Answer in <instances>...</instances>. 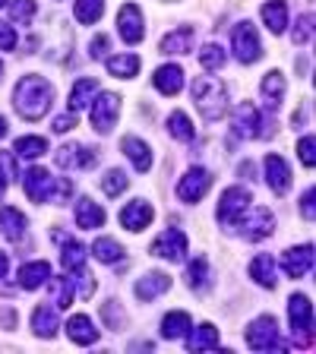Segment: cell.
<instances>
[{
	"label": "cell",
	"mask_w": 316,
	"mask_h": 354,
	"mask_svg": "<svg viewBox=\"0 0 316 354\" xmlns=\"http://www.w3.org/2000/svg\"><path fill=\"white\" fill-rule=\"evenodd\" d=\"M193 319L190 313H184V310H171L168 317L162 319V339H184L187 332H190Z\"/></svg>",
	"instance_id": "30"
},
{
	"label": "cell",
	"mask_w": 316,
	"mask_h": 354,
	"mask_svg": "<svg viewBox=\"0 0 316 354\" xmlns=\"http://www.w3.org/2000/svg\"><path fill=\"white\" fill-rule=\"evenodd\" d=\"M51 102H54V86L44 76H22L13 88V108L26 120L44 118V111L51 108Z\"/></svg>",
	"instance_id": "1"
},
{
	"label": "cell",
	"mask_w": 316,
	"mask_h": 354,
	"mask_svg": "<svg viewBox=\"0 0 316 354\" xmlns=\"http://www.w3.org/2000/svg\"><path fill=\"white\" fill-rule=\"evenodd\" d=\"M57 237V241H64V250H60V266H64L66 272L73 275V272H80L82 269V263H86V247H82L80 241H66L64 234H54Z\"/></svg>",
	"instance_id": "25"
},
{
	"label": "cell",
	"mask_w": 316,
	"mask_h": 354,
	"mask_svg": "<svg viewBox=\"0 0 316 354\" xmlns=\"http://www.w3.org/2000/svg\"><path fill=\"white\" fill-rule=\"evenodd\" d=\"M102 319L108 323V329H114V332H120L127 326V313L120 310L118 301H104L102 304Z\"/></svg>",
	"instance_id": "42"
},
{
	"label": "cell",
	"mask_w": 316,
	"mask_h": 354,
	"mask_svg": "<svg viewBox=\"0 0 316 354\" xmlns=\"http://www.w3.org/2000/svg\"><path fill=\"white\" fill-rule=\"evenodd\" d=\"M32 332L38 339H54L57 332V307H35L32 313Z\"/></svg>",
	"instance_id": "28"
},
{
	"label": "cell",
	"mask_w": 316,
	"mask_h": 354,
	"mask_svg": "<svg viewBox=\"0 0 316 354\" xmlns=\"http://www.w3.org/2000/svg\"><path fill=\"white\" fill-rule=\"evenodd\" d=\"M237 225L243 228V237H247V241H263V237H269L275 231V215L266 206H257L250 218H241Z\"/></svg>",
	"instance_id": "15"
},
{
	"label": "cell",
	"mask_w": 316,
	"mask_h": 354,
	"mask_svg": "<svg viewBox=\"0 0 316 354\" xmlns=\"http://www.w3.org/2000/svg\"><path fill=\"white\" fill-rule=\"evenodd\" d=\"M310 35H313V16L307 13V16H301V19H297L295 32H291V41H295V44H307Z\"/></svg>",
	"instance_id": "46"
},
{
	"label": "cell",
	"mask_w": 316,
	"mask_h": 354,
	"mask_svg": "<svg viewBox=\"0 0 316 354\" xmlns=\"http://www.w3.org/2000/svg\"><path fill=\"white\" fill-rule=\"evenodd\" d=\"M247 348H253V351H272V348H281L275 317H257L250 326H247Z\"/></svg>",
	"instance_id": "6"
},
{
	"label": "cell",
	"mask_w": 316,
	"mask_h": 354,
	"mask_svg": "<svg viewBox=\"0 0 316 354\" xmlns=\"http://www.w3.org/2000/svg\"><path fill=\"white\" fill-rule=\"evenodd\" d=\"M104 13V0H76L73 3V16L82 22V26H92L98 22Z\"/></svg>",
	"instance_id": "36"
},
{
	"label": "cell",
	"mask_w": 316,
	"mask_h": 354,
	"mask_svg": "<svg viewBox=\"0 0 316 354\" xmlns=\"http://www.w3.org/2000/svg\"><path fill=\"white\" fill-rule=\"evenodd\" d=\"M130 187V180H127V174L120 168H111V171H104V177H102V190L108 193V196H120V193Z\"/></svg>",
	"instance_id": "41"
},
{
	"label": "cell",
	"mask_w": 316,
	"mask_h": 354,
	"mask_svg": "<svg viewBox=\"0 0 316 354\" xmlns=\"http://www.w3.org/2000/svg\"><path fill=\"white\" fill-rule=\"evenodd\" d=\"M64 329H66V335H70V342H76V345H92V342H98V329H95V323H92L86 313L70 317Z\"/></svg>",
	"instance_id": "19"
},
{
	"label": "cell",
	"mask_w": 316,
	"mask_h": 354,
	"mask_svg": "<svg viewBox=\"0 0 316 354\" xmlns=\"http://www.w3.org/2000/svg\"><path fill=\"white\" fill-rule=\"evenodd\" d=\"M263 98L266 104H269V111H275L281 104V98H285V76L279 73V70H272V73H266L263 76Z\"/></svg>",
	"instance_id": "32"
},
{
	"label": "cell",
	"mask_w": 316,
	"mask_h": 354,
	"mask_svg": "<svg viewBox=\"0 0 316 354\" xmlns=\"http://www.w3.org/2000/svg\"><path fill=\"white\" fill-rule=\"evenodd\" d=\"M152 253L155 257L168 259V263H180L187 257V234L180 228H168L152 241Z\"/></svg>",
	"instance_id": "8"
},
{
	"label": "cell",
	"mask_w": 316,
	"mask_h": 354,
	"mask_svg": "<svg viewBox=\"0 0 316 354\" xmlns=\"http://www.w3.org/2000/svg\"><path fill=\"white\" fill-rule=\"evenodd\" d=\"M231 127H234L237 136H243V140H257V136H263V118H259L257 104L250 102H241L234 108V118H231Z\"/></svg>",
	"instance_id": "12"
},
{
	"label": "cell",
	"mask_w": 316,
	"mask_h": 354,
	"mask_svg": "<svg viewBox=\"0 0 316 354\" xmlns=\"http://www.w3.org/2000/svg\"><path fill=\"white\" fill-rule=\"evenodd\" d=\"M54 162H57V168H64V171L92 168V165L98 162V152L95 149L80 146V142H66V146H60L57 152H54Z\"/></svg>",
	"instance_id": "11"
},
{
	"label": "cell",
	"mask_w": 316,
	"mask_h": 354,
	"mask_svg": "<svg viewBox=\"0 0 316 354\" xmlns=\"http://www.w3.org/2000/svg\"><path fill=\"white\" fill-rule=\"evenodd\" d=\"M76 275V288H80V297H92L95 295V281H92V275L86 272V269H80V272H73Z\"/></svg>",
	"instance_id": "49"
},
{
	"label": "cell",
	"mask_w": 316,
	"mask_h": 354,
	"mask_svg": "<svg viewBox=\"0 0 316 354\" xmlns=\"http://www.w3.org/2000/svg\"><path fill=\"white\" fill-rule=\"evenodd\" d=\"M51 281V291H54V307L57 310H66L70 301H73V279H66V275H57V279H48Z\"/></svg>",
	"instance_id": "38"
},
{
	"label": "cell",
	"mask_w": 316,
	"mask_h": 354,
	"mask_svg": "<svg viewBox=\"0 0 316 354\" xmlns=\"http://www.w3.org/2000/svg\"><path fill=\"white\" fill-rule=\"evenodd\" d=\"M13 152L22 155V158H38V155L48 152V140H41V136H19L13 142Z\"/></svg>",
	"instance_id": "40"
},
{
	"label": "cell",
	"mask_w": 316,
	"mask_h": 354,
	"mask_svg": "<svg viewBox=\"0 0 316 354\" xmlns=\"http://www.w3.org/2000/svg\"><path fill=\"white\" fill-rule=\"evenodd\" d=\"M3 136H7V118L0 114V140H3Z\"/></svg>",
	"instance_id": "56"
},
{
	"label": "cell",
	"mask_w": 316,
	"mask_h": 354,
	"mask_svg": "<svg viewBox=\"0 0 316 354\" xmlns=\"http://www.w3.org/2000/svg\"><path fill=\"white\" fill-rule=\"evenodd\" d=\"M193 102H196L199 114L206 120H219L228 111V88H225L221 80H215V76H199L193 82Z\"/></svg>",
	"instance_id": "2"
},
{
	"label": "cell",
	"mask_w": 316,
	"mask_h": 354,
	"mask_svg": "<svg viewBox=\"0 0 316 354\" xmlns=\"http://www.w3.org/2000/svg\"><path fill=\"white\" fill-rule=\"evenodd\" d=\"M16 48V32L10 22H0V51H13Z\"/></svg>",
	"instance_id": "50"
},
{
	"label": "cell",
	"mask_w": 316,
	"mask_h": 354,
	"mask_svg": "<svg viewBox=\"0 0 316 354\" xmlns=\"http://www.w3.org/2000/svg\"><path fill=\"white\" fill-rule=\"evenodd\" d=\"M76 225H80L82 231L102 228L104 225V209L98 206V203H92L89 196H82L80 203H76Z\"/></svg>",
	"instance_id": "24"
},
{
	"label": "cell",
	"mask_w": 316,
	"mask_h": 354,
	"mask_svg": "<svg viewBox=\"0 0 316 354\" xmlns=\"http://www.w3.org/2000/svg\"><path fill=\"white\" fill-rule=\"evenodd\" d=\"M288 319H291V339L297 348L313 345V304L307 295H291L288 301Z\"/></svg>",
	"instance_id": "3"
},
{
	"label": "cell",
	"mask_w": 316,
	"mask_h": 354,
	"mask_svg": "<svg viewBox=\"0 0 316 354\" xmlns=\"http://www.w3.org/2000/svg\"><path fill=\"white\" fill-rule=\"evenodd\" d=\"M108 73L118 80H130L140 73V57L136 54H120V57H108Z\"/></svg>",
	"instance_id": "33"
},
{
	"label": "cell",
	"mask_w": 316,
	"mask_h": 354,
	"mask_svg": "<svg viewBox=\"0 0 316 354\" xmlns=\"http://www.w3.org/2000/svg\"><path fill=\"white\" fill-rule=\"evenodd\" d=\"M281 269H285L288 279H304V275L313 269V247L301 243V247H291L281 257Z\"/></svg>",
	"instance_id": "14"
},
{
	"label": "cell",
	"mask_w": 316,
	"mask_h": 354,
	"mask_svg": "<svg viewBox=\"0 0 316 354\" xmlns=\"http://www.w3.org/2000/svg\"><path fill=\"white\" fill-rule=\"evenodd\" d=\"M98 92V82L95 80H89V76H82L80 82H76L73 88H70V108L73 111H80V108H86L89 104V98Z\"/></svg>",
	"instance_id": "37"
},
{
	"label": "cell",
	"mask_w": 316,
	"mask_h": 354,
	"mask_svg": "<svg viewBox=\"0 0 316 354\" xmlns=\"http://www.w3.org/2000/svg\"><path fill=\"white\" fill-rule=\"evenodd\" d=\"M231 48H234V57L241 60V64H257V60L263 57V44H259L257 26H253L250 19L234 26V32H231Z\"/></svg>",
	"instance_id": "4"
},
{
	"label": "cell",
	"mask_w": 316,
	"mask_h": 354,
	"mask_svg": "<svg viewBox=\"0 0 316 354\" xmlns=\"http://www.w3.org/2000/svg\"><path fill=\"white\" fill-rule=\"evenodd\" d=\"M35 10H38L35 0H13V3H10V16H13V22H19V26H29Z\"/></svg>",
	"instance_id": "44"
},
{
	"label": "cell",
	"mask_w": 316,
	"mask_h": 354,
	"mask_svg": "<svg viewBox=\"0 0 316 354\" xmlns=\"http://www.w3.org/2000/svg\"><path fill=\"white\" fill-rule=\"evenodd\" d=\"M7 253H0V279H3V275H7Z\"/></svg>",
	"instance_id": "55"
},
{
	"label": "cell",
	"mask_w": 316,
	"mask_h": 354,
	"mask_svg": "<svg viewBox=\"0 0 316 354\" xmlns=\"http://www.w3.org/2000/svg\"><path fill=\"white\" fill-rule=\"evenodd\" d=\"M225 60H228V54L221 51L219 44H203V51H199V64L206 66V70H221L225 66Z\"/></svg>",
	"instance_id": "43"
},
{
	"label": "cell",
	"mask_w": 316,
	"mask_h": 354,
	"mask_svg": "<svg viewBox=\"0 0 316 354\" xmlns=\"http://www.w3.org/2000/svg\"><path fill=\"white\" fill-rule=\"evenodd\" d=\"M250 279L257 281V285L263 288H275V259L269 257V253H259V257H253L250 263Z\"/></svg>",
	"instance_id": "29"
},
{
	"label": "cell",
	"mask_w": 316,
	"mask_h": 354,
	"mask_svg": "<svg viewBox=\"0 0 316 354\" xmlns=\"http://www.w3.org/2000/svg\"><path fill=\"white\" fill-rule=\"evenodd\" d=\"M22 187H26V196L32 199V203H48L51 199V190H54V177L48 168H29L26 171V177H22Z\"/></svg>",
	"instance_id": "13"
},
{
	"label": "cell",
	"mask_w": 316,
	"mask_h": 354,
	"mask_svg": "<svg viewBox=\"0 0 316 354\" xmlns=\"http://www.w3.org/2000/svg\"><path fill=\"white\" fill-rule=\"evenodd\" d=\"M0 76H3V64H0Z\"/></svg>",
	"instance_id": "58"
},
{
	"label": "cell",
	"mask_w": 316,
	"mask_h": 354,
	"mask_svg": "<svg viewBox=\"0 0 316 354\" xmlns=\"http://www.w3.org/2000/svg\"><path fill=\"white\" fill-rule=\"evenodd\" d=\"M168 288H171V275L146 272L140 281H136V297H140V301H155V297H162Z\"/></svg>",
	"instance_id": "20"
},
{
	"label": "cell",
	"mask_w": 316,
	"mask_h": 354,
	"mask_svg": "<svg viewBox=\"0 0 316 354\" xmlns=\"http://www.w3.org/2000/svg\"><path fill=\"white\" fill-rule=\"evenodd\" d=\"M3 3H7V0H0V7H3Z\"/></svg>",
	"instance_id": "59"
},
{
	"label": "cell",
	"mask_w": 316,
	"mask_h": 354,
	"mask_svg": "<svg viewBox=\"0 0 316 354\" xmlns=\"http://www.w3.org/2000/svg\"><path fill=\"white\" fill-rule=\"evenodd\" d=\"M3 187H7V184H3V180H0V199H3Z\"/></svg>",
	"instance_id": "57"
},
{
	"label": "cell",
	"mask_w": 316,
	"mask_h": 354,
	"mask_svg": "<svg viewBox=\"0 0 316 354\" xmlns=\"http://www.w3.org/2000/svg\"><path fill=\"white\" fill-rule=\"evenodd\" d=\"M51 279V266L48 263H29V266H22L19 269V285L26 288V291H35V288H41L44 281Z\"/></svg>",
	"instance_id": "31"
},
{
	"label": "cell",
	"mask_w": 316,
	"mask_h": 354,
	"mask_svg": "<svg viewBox=\"0 0 316 354\" xmlns=\"http://www.w3.org/2000/svg\"><path fill=\"white\" fill-rule=\"evenodd\" d=\"M263 168H266V184H269V190L272 193H288V187H291V168H288V162L281 158V155H266V162H263Z\"/></svg>",
	"instance_id": "16"
},
{
	"label": "cell",
	"mask_w": 316,
	"mask_h": 354,
	"mask_svg": "<svg viewBox=\"0 0 316 354\" xmlns=\"http://www.w3.org/2000/svg\"><path fill=\"white\" fill-rule=\"evenodd\" d=\"M26 215L19 212V209H13V206H3L0 209V231H3V237L7 241H22L26 237Z\"/></svg>",
	"instance_id": "22"
},
{
	"label": "cell",
	"mask_w": 316,
	"mask_h": 354,
	"mask_svg": "<svg viewBox=\"0 0 316 354\" xmlns=\"http://www.w3.org/2000/svg\"><path fill=\"white\" fill-rule=\"evenodd\" d=\"M250 203H253V196H250V190H243V187H228V190L221 193V199H219V221L221 225H237V221L247 215V209H250Z\"/></svg>",
	"instance_id": "5"
},
{
	"label": "cell",
	"mask_w": 316,
	"mask_h": 354,
	"mask_svg": "<svg viewBox=\"0 0 316 354\" xmlns=\"http://www.w3.org/2000/svg\"><path fill=\"white\" fill-rule=\"evenodd\" d=\"M118 32L127 44H140L146 38V19H142V10L136 3H124L118 13Z\"/></svg>",
	"instance_id": "9"
},
{
	"label": "cell",
	"mask_w": 316,
	"mask_h": 354,
	"mask_svg": "<svg viewBox=\"0 0 316 354\" xmlns=\"http://www.w3.org/2000/svg\"><path fill=\"white\" fill-rule=\"evenodd\" d=\"M212 187V174L206 168H190L184 177H180V184H177V199H184V203H199V199L209 193Z\"/></svg>",
	"instance_id": "10"
},
{
	"label": "cell",
	"mask_w": 316,
	"mask_h": 354,
	"mask_svg": "<svg viewBox=\"0 0 316 354\" xmlns=\"http://www.w3.org/2000/svg\"><path fill=\"white\" fill-rule=\"evenodd\" d=\"M92 253H95V259H102V263H118V259L124 257V247H120L114 237H98V241L92 243Z\"/></svg>",
	"instance_id": "39"
},
{
	"label": "cell",
	"mask_w": 316,
	"mask_h": 354,
	"mask_svg": "<svg viewBox=\"0 0 316 354\" xmlns=\"http://www.w3.org/2000/svg\"><path fill=\"white\" fill-rule=\"evenodd\" d=\"M193 26H180L162 38V54H190L193 51Z\"/></svg>",
	"instance_id": "26"
},
{
	"label": "cell",
	"mask_w": 316,
	"mask_h": 354,
	"mask_svg": "<svg viewBox=\"0 0 316 354\" xmlns=\"http://www.w3.org/2000/svg\"><path fill=\"white\" fill-rule=\"evenodd\" d=\"M297 152H301V162L307 165V168H313L316 165V140L313 136H304V140L297 142Z\"/></svg>",
	"instance_id": "48"
},
{
	"label": "cell",
	"mask_w": 316,
	"mask_h": 354,
	"mask_svg": "<svg viewBox=\"0 0 316 354\" xmlns=\"http://www.w3.org/2000/svg\"><path fill=\"white\" fill-rule=\"evenodd\" d=\"M92 102H95V98H92ZM118 118H120V95L102 92L98 102L92 104V127H95L102 136H108V133L114 130V124H118Z\"/></svg>",
	"instance_id": "7"
},
{
	"label": "cell",
	"mask_w": 316,
	"mask_h": 354,
	"mask_svg": "<svg viewBox=\"0 0 316 354\" xmlns=\"http://www.w3.org/2000/svg\"><path fill=\"white\" fill-rule=\"evenodd\" d=\"M168 130H171V136H174V140H180V142H193V136H196V130H193L190 118H187L184 111H171Z\"/></svg>",
	"instance_id": "35"
},
{
	"label": "cell",
	"mask_w": 316,
	"mask_h": 354,
	"mask_svg": "<svg viewBox=\"0 0 316 354\" xmlns=\"http://www.w3.org/2000/svg\"><path fill=\"white\" fill-rule=\"evenodd\" d=\"M89 48H92V51H89V54H92V57H104V54H108V38H104V35H95V38H92V44H89Z\"/></svg>",
	"instance_id": "52"
},
{
	"label": "cell",
	"mask_w": 316,
	"mask_h": 354,
	"mask_svg": "<svg viewBox=\"0 0 316 354\" xmlns=\"http://www.w3.org/2000/svg\"><path fill=\"white\" fill-rule=\"evenodd\" d=\"M187 348L190 351H215L219 348V329L212 323H199L196 329L190 326L187 332Z\"/></svg>",
	"instance_id": "21"
},
{
	"label": "cell",
	"mask_w": 316,
	"mask_h": 354,
	"mask_svg": "<svg viewBox=\"0 0 316 354\" xmlns=\"http://www.w3.org/2000/svg\"><path fill=\"white\" fill-rule=\"evenodd\" d=\"M70 193H73V184H70V180H66V177H54L51 203H60V206H64L66 199H70Z\"/></svg>",
	"instance_id": "47"
},
{
	"label": "cell",
	"mask_w": 316,
	"mask_h": 354,
	"mask_svg": "<svg viewBox=\"0 0 316 354\" xmlns=\"http://www.w3.org/2000/svg\"><path fill=\"white\" fill-rule=\"evenodd\" d=\"M263 22L272 35H281L288 29V3L285 0H269L263 3Z\"/></svg>",
	"instance_id": "27"
},
{
	"label": "cell",
	"mask_w": 316,
	"mask_h": 354,
	"mask_svg": "<svg viewBox=\"0 0 316 354\" xmlns=\"http://www.w3.org/2000/svg\"><path fill=\"white\" fill-rule=\"evenodd\" d=\"M301 212H304V218H307V221H313V187H310V190L304 193V199H301Z\"/></svg>",
	"instance_id": "53"
},
{
	"label": "cell",
	"mask_w": 316,
	"mask_h": 354,
	"mask_svg": "<svg viewBox=\"0 0 316 354\" xmlns=\"http://www.w3.org/2000/svg\"><path fill=\"white\" fill-rule=\"evenodd\" d=\"M187 285H190L193 291H199V295L209 288V263L203 257H196L190 266H187Z\"/></svg>",
	"instance_id": "34"
},
{
	"label": "cell",
	"mask_w": 316,
	"mask_h": 354,
	"mask_svg": "<svg viewBox=\"0 0 316 354\" xmlns=\"http://www.w3.org/2000/svg\"><path fill=\"white\" fill-rule=\"evenodd\" d=\"M152 82H155V88H158L162 95H177V92L184 88V70H180L177 64H165V66L155 70Z\"/></svg>",
	"instance_id": "18"
},
{
	"label": "cell",
	"mask_w": 316,
	"mask_h": 354,
	"mask_svg": "<svg viewBox=\"0 0 316 354\" xmlns=\"http://www.w3.org/2000/svg\"><path fill=\"white\" fill-rule=\"evenodd\" d=\"M237 174H241V177H253V165L250 162H241V165H237Z\"/></svg>",
	"instance_id": "54"
},
{
	"label": "cell",
	"mask_w": 316,
	"mask_h": 354,
	"mask_svg": "<svg viewBox=\"0 0 316 354\" xmlns=\"http://www.w3.org/2000/svg\"><path fill=\"white\" fill-rule=\"evenodd\" d=\"M76 127V114H60V118H54V133H66Z\"/></svg>",
	"instance_id": "51"
},
{
	"label": "cell",
	"mask_w": 316,
	"mask_h": 354,
	"mask_svg": "<svg viewBox=\"0 0 316 354\" xmlns=\"http://www.w3.org/2000/svg\"><path fill=\"white\" fill-rule=\"evenodd\" d=\"M120 149L127 152V158L133 162V168H136V171H142V174H146V171L152 168V149H149L142 140H136V136H124Z\"/></svg>",
	"instance_id": "23"
},
{
	"label": "cell",
	"mask_w": 316,
	"mask_h": 354,
	"mask_svg": "<svg viewBox=\"0 0 316 354\" xmlns=\"http://www.w3.org/2000/svg\"><path fill=\"white\" fill-rule=\"evenodd\" d=\"M19 171H16V152H0V180L3 184H13Z\"/></svg>",
	"instance_id": "45"
},
{
	"label": "cell",
	"mask_w": 316,
	"mask_h": 354,
	"mask_svg": "<svg viewBox=\"0 0 316 354\" xmlns=\"http://www.w3.org/2000/svg\"><path fill=\"white\" fill-rule=\"evenodd\" d=\"M152 218H155V209L149 206L146 199H133V203H127V206L120 209V225H124L127 231H142Z\"/></svg>",
	"instance_id": "17"
}]
</instances>
